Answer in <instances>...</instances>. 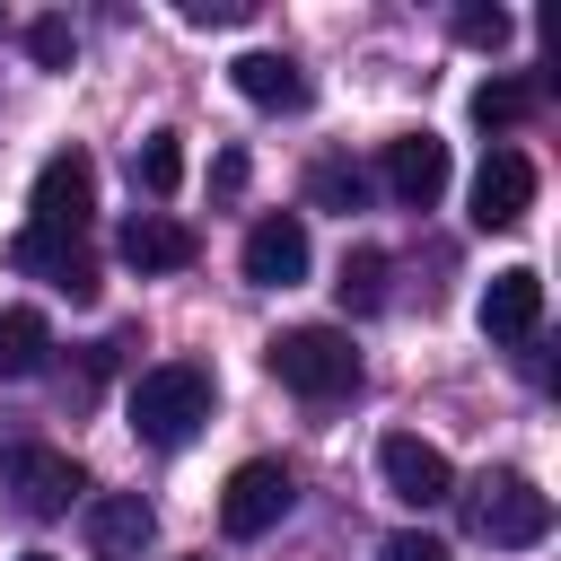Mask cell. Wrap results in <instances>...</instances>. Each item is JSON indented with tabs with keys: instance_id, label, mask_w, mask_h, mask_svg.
Listing matches in <instances>:
<instances>
[{
	"instance_id": "2e32d148",
	"label": "cell",
	"mask_w": 561,
	"mask_h": 561,
	"mask_svg": "<svg viewBox=\"0 0 561 561\" xmlns=\"http://www.w3.org/2000/svg\"><path fill=\"white\" fill-rule=\"evenodd\" d=\"M44 359H53L44 307H0V377H35Z\"/></svg>"
},
{
	"instance_id": "e0dca14e",
	"label": "cell",
	"mask_w": 561,
	"mask_h": 561,
	"mask_svg": "<svg viewBox=\"0 0 561 561\" xmlns=\"http://www.w3.org/2000/svg\"><path fill=\"white\" fill-rule=\"evenodd\" d=\"M131 184H140L149 202H167V193L184 184V131H149V140L131 149Z\"/></svg>"
},
{
	"instance_id": "d4e9b609",
	"label": "cell",
	"mask_w": 561,
	"mask_h": 561,
	"mask_svg": "<svg viewBox=\"0 0 561 561\" xmlns=\"http://www.w3.org/2000/svg\"><path fill=\"white\" fill-rule=\"evenodd\" d=\"M26 561H53V552H26Z\"/></svg>"
},
{
	"instance_id": "5bb4252c",
	"label": "cell",
	"mask_w": 561,
	"mask_h": 561,
	"mask_svg": "<svg viewBox=\"0 0 561 561\" xmlns=\"http://www.w3.org/2000/svg\"><path fill=\"white\" fill-rule=\"evenodd\" d=\"M228 79H237V96L263 105V114H298V105H307V70H298L289 53H237Z\"/></svg>"
},
{
	"instance_id": "484cf974",
	"label": "cell",
	"mask_w": 561,
	"mask_h": 561,
	"mask_svg": "<svg viewBox=\"0 0 561 561\" xmlns=\"http://www.w3.org/2000/svg\"><path fill=\"white\" fill-rule=\"evenodd\" d=\"M202 561H210V552H202Z\"/></svg>"
},
{
	"instance_id": "cb8c5ba5",
	"label": "cell",
	"mask_w": 561,
	"mask_h": 561,
	"mask_svg": "<svg viewBox=\"0 0 561 561\" xmlns=\"http://www.w3.org/2000/svg\"><path fill=\"white\" fill-rule=\"evenodd\" d=\"M377 561H447V543H438V535H421V526H403V535H386V543H377Z\"/></svg>"
},
{
	"instance_id": "30bf717a",
	"label": "cell",
	"mask_w": 561,
	"mask_h": 561,
	"mask_svg": "<svg viewBox=\"0 0 561 561\" xmlns=\"http://www.w3.org/2000/svg\"><path fill=\"white\" fill-rule=\"evenodd\" d=\"M9 491H18L26 517H61L88 482H79V465H70L61 447H9Z\"/></svg>"
},
{
	"instance_id": "d6986e66",
	"label": "cell",
	"mask_w": 561,
	"mask_h": 561,
	"mask_svg": "<svg viewBox=\"0 0 561 561\" xmlns=\"http://www.w3.org/2000/svg\"><path fill=\"white\" fill-rule=\"evenodd\" d=\"M333 289H342V307H351V316L386 307V245H351V254H342V280H333Z\"/></svg>"
},
{
	"instance_id": "44dd1931",
	"label": "cell",
	"mask_w": 561,
	"mask_h": 561,
	"mask_svg": "<svg viewBox=\"0 0 561 561\" xmlns=\"http://www.w3.org/2000/svg\"><path fill=\"white\" fill-rule=\"evenodd\" d=\"M456 44L500 53V44H508V9H482V0H473V9H456Z\"/></svg>"
},
{
	"instance_id": "ffe728a7",
	"label": "cell",
	"mask_w": 561,
	"mask_h": 561,
	"mask_svg": "<svg viewBox=\"0 0 561 561\" xmlns=\"http://www.w3.org/2000/svg\"><path fill=\"white\" fill-rule=\"evenodd\" d=\"M359 193H368V175H359L351 158H316V167H307V202H316V210H342V219H351Z\"/></svg>"
},
{
	"instance_id": "8fae6325",
	"label": "cell",
	"mask_w": 561,
	"mask_h": 561,
	"mask_svg": "<svg viewBox=\"0 0 561 561\" xmlns=\"http://www.w3.org/2000/svg\"><path fill=\"white\" fill-rule=\"evenodd\" d=\"M79 526H88V552H96V561H140V543L158 535V517H149L140 491H96V500L79 508Z\"/></svg>"
},
{
	"instance_id": "3957f363",
	"label": "cell",
	"mask_w": 561,
	"mask_h": 561,
	"mask_svg": "<svg viewBox=\"0 0 561 561\" xmlns=\"http://www.w3.org/2000/svg\"><path fill=\"white\" fill-rule=\"evenodd\" d=\"M465 508H473V535L500 543V552H526V543L552 535V491H535L526 473H482Z\"/></svg>"
},
{
	"instance_id": "5b68a950",
	"label": "cell",
	"mask_w": 561,
	"mask_h": 561,
	"mask_svg": "<svg viewBox=\"0 0 561 561\" xmlns=\"http://www.w3.org/2000/svg\"><path fill=\"white\" fill-rule=\"evenodd\" d=\"M280 517H289V465L245 456V465L228 473V491H219V535H228V543H254V535H272Z\"/></svg>"
},
{
	"instance_id": "7c38bea8",
	"label": "cell",
	"mask_w": 561,
	"mask_h": 561,
	"mask_svg": "<svg viewBox=\"0 0 561 561\" xmlns=\"http://www.w3.org/2000/svg\"><path fill=\"white\" fill-rule=\"evenodd\" d=\"M386 193H394L403 210H430V202L447 193V140H438V131L386 140Z\"/></svg>"
},
{
	"instance_id": "603a6c76",
	"label": "cell",
	"mask_w": 561,
	"mask_h": 561,
	"mask_svg": "<svg viewBox=\"0 0 561 561\" xmlns=\"http://www.w3.org/2000/svg\"><path fill=\"white\" fill-rule=\"evenodd\" d=\"M184 9V26H245L254 18V0H175Z\"/></svg>"
},
{
	"instance_id": "52a82bcc",
	"label": "cell",
	"mask_w": 561,
	"mask_h": 561,
	"mask_svg": "<svg viewBox=\"0 0 561 561\" xmlns=\"http://www.w3.org/2000/svg\"><path fill=\"white\" fill-rule=\"evenodd\" d=\"M535 210V158L526 149H491L473 167V228H517Z\"/></svg>"
},
{
	"instance_id": "7402d4cb",
	"label": "cell",
	"mask_w": 561,
	"mask_h": 561,
	"mask_svg": "<svg viewBox=\"0 0 561 561\" xmlns=\"http://www.w3.org/2000/svg\"><path fill=\"white\" fill-rule=\"evenodd\" d=\"M26 53H35L44 70H70V53H79V35H70V18H35V26H26Z\"/></svg>"
},
{
	"instance_id": "8992f818",
	"label": "cell",
	"mask_w": 561,
	"mask_h": 561,
	"mask_svg": "<svg viewBox=\"0 0 561 561\" xmlns=\"http://www.w3.org/2000/svg\"><path fill=\"white\" fill-rule=\"evenodd\" d=\"M377 473H386V491H394L403 508L456 500V465H447L430 438H412V430H386V438H377Z\"/></svg>"
},
{
	"instance_id": "ba28073f",
	"label": "cell",
	"mask_w": 561,
	"mask_h": 561,
	"mask_svg": "<svg viewBox=\"0 0 561 561\" xmlns=\"http://www.w3.org/2000/svg\"><path fill=\"white\" fill-rule=\"evenodd\" d=\"M245 280L254 289H298L307 280V219L298 210H272L245 228Z\"/></svg>"
},
{
	"instance_id": "6da1fadb",
	"label": "cell",
	"mask_w": 561,
	"mask_h": 561,
	"mask_svg": "<svg viewBox=\"0 0 561 561\" xmlns=\"http://www.w3.org/2000/svg\"><path fill=\"white\" fill-rule=\"evenodd\" d=\"M210 403H219V386H210V368H193V359L140 368V377H131V394H123V412H131V438H140V447H184V438L210 421Z\"/></svg>"
},
{
	"instance_id": "4fadbf2b",
	"label": "cell",
	"mask_w": 561,
	"mask_h": 561,
	"mask_svg": "<svg viewBox=\"0 0 561 561\" xmlns=\"http://www.w3.org/2000/svg\"><path fill=\"white\" fill-rule=\"evenodd\" d=\"M123 263L131 272H184V263H202V237L175 210H131L123 219Z\"/></svg>"
},
{
	"instance_id": "277c9868",
	"label": "cell",
	"mask_w": 561,
	"mask_h": 561,
	"mask_svg": "<svg viewBox=\"0 0 561 561\" xmlns=\"http://www.w3.org/2000/svg\"><path fill=\"white\" fill-rule=\"evenodd\" d=\"M35 219V237H88V219H96V167H88V149H53L44 167H35V202H26Z\"/></svg>"
},
{
	"instance_id": "7a4b0ae2",
	"label": "cell",
	"mask_w": 561,
	"mask_h": 561,
	"mask_svg": "<svg viewBox=\"0 0 561 561\" xmlns=\"http://www.w3.org/2000/svg\"><path fill=\"white\" fill-rule=\"evenodd\" d=\"M272 377L289 386V394H307V403H342L351 386H359V351H351V333L342 324H289V333H272Z\"/></svg>"
},
{
	"instance_id": "9a60e30c",
	"label": "cell",
	"mask_w": 561,
	"mask_h": 561,
	"mask_svg": "<svg viewBox=\"0 0 561 561\" xmlns=\"http://www.w3.org/2000/svg\"><path fill=\"white\" fill-rule=\"evenodd\" d=\"M9 263H18V272H44L61 298H96V263H88V245H70V237H35V228H18Z\"/></svg>"
},
{
	"instance_id": "ac0fdd59",
	"label": "cell",
	"mask_w": 561,
	"mask_h": 561,
	"mask_svg": "<svg viewBox=\"0 0 561 561\" xmlns=\"http://www.w3.org/2000/svg\"><path fill=\"white\" fill-rule=\"evenodd\" d=\"M535 105H543L535 79H482V88H473V123H482V131H508V123H526Z\"/></svg>"
},
{
	"instance_id": "9c48e42d",
	"label": "cell",
	"mask_w": 561,
	"mask_h": 561,
	"mask_svg": "<svg viewBox=\"0 0 561 561\" xmlns=\"http://www.w3.org/2000/svg\"><path fill=\"white\" fill-rule=\"evenodd\" d=\"M482 333L491 342H535V324H543V272L535 263H508V272H491V289H482Z\"/></svg>"
}]
</instances>
